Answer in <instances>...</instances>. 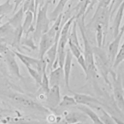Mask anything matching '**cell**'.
<instances>
[{
    "label": "cell",
    "instance_id": "25",
    "mask_svg": "<svg viewBox=\"0 0 124 124\" xmlns=\"http://www.w3.org/2000/svg\"><path fill=\"white\" fill-rule=\"evenodd\" d=\"M14 4L11 3L10 0H6L4 2L0 4V16L4 17L12 12H13Z\"/></svg>",
    "mask_w": 124,
    "mask_h": 124
},
{
    "label": "cell",
    "instance_id": "38",
    "mask_svg": "<svg viewBox=\"0 0 124 124\" xmlns=\"http://www.w3.org/2000/svg\"><path fill=\"white\" fill-rule=\"evenodd\" d=\"M0 41H3V40H2V39H1V38H0Z\"/></svg>",
    "mask_w": 124,
    "mask_h": 124
},
{
    "label": "cell",
    "instance_id": "4",
    "mask_svg": "<svg viewBox=\"0 0 124 124\" xmlns=\"http://www.w3.org/2000/svg\"><path fill=\"white\" fill-rule=\"evenodd\" d=\"M110 20V13L108 7H101L97 6L90 22L88 23L86 26L89 27L93 25L100 24L103 27L105 32L107 33Z\"/></svg>",
    "mask_w": 124,
    "mask_h": 124
},
{
    "label": "cell",
    "instance_id": "39",
    "mask_svg": "<svg viewBox=\"0 0 124 124\" xmlns=\"http://www.w3.org/2000/svg\"><path fill=\"white\" fill-rule=\"evenodd\" d=\"M1 1H2V0H0V2Z\"/></svg>",
    "mask_w": 124,
    "mask_h": 124
},
{
    "label": "cell",
    "instance_id": "28",
    "mask_svg": "<svg viewBox=\"0 0 124 124\" xmlns=\"http://www.w3.org/2000/svg\"><path fill=\"white\" fill-rule=\"evenodd\" d=\"M26 68L29 74L34 80L36 84L38 85L39 86H40V85L41 82L42 75L40 74L36 69L32 67H26Z\"/></svg>",
    "mask_w": 124,
    "mask_h": 124
},
{
    "label": "cell",
    "instance_id": "34",
    "mask_svg": "<svg viewBox=\"0 0 124 124\" xmlns=\"http://www.w3.org/2000/svg\"><path fill=\"white\" fill-rule=\"evenodd\" d=\"M99 0H90V4L88 6V7L86 10V13H85V16H86L90 12V11L93 9V7L96 4V3L98 2Z\"/></svg>",
    "mask_w": 124,
    "mask_h": 124
},
{
    "label": "cell",
    "instance_id": "14",
    "mask_svg": "<svg viewBox=\"0 0 124 124\" xmlns=\"http://www.w3.org/2000/svg\"><path fill=\"white\" fill-rule=\"evenodd\" d=\"M15 29L7 21L0 25V38L3 41H10L11 44L13 40Z\"/></svg>",
    "mask_w": 124,
    "mask_h": 124
},
{
    "label": "cell",
    "instance_id": "10",
    "mask_svg": "<svg viewBox=\"0 0 124 124\" xmlns=\"http://www.w3.org/2000/svg\"><path fill=\"white\" fill-rule=\"evenodd\" d=\"M5 58L10 71L16 77L21 78L22 76L20 72L19 67L16 61V55L14 51L8 48L5 49Z\"/></svg>",
    "mask_w": 124,
    "mask_h": 124
},
{
    "label": "cell",
    "instance_id": "3",
    "mask_svg": "<svg viewBox=\"0 0 124 124\" xmlns=\"http://www.w3.org/2000/svg\"><path fill=\"white\" fill-rule=\"evenodd\" d=\"M113 78L112 83L114 99L119 108L124 111V90L121 75H116L112 70L110 72Z\"/></svg>",
    "mask_w": 124,
    "mask_h": 124
},
{
    "label": "cell",
    "instance_id": "26",
    "mask_svg": "<svg viewBox=\"0 0 124 124\" xmlns=\"http://www.w3.org/2000/svg\"><path fill=\"white\" fill-rule=\"evenodd\" d=\"M77 104L73 96L68 95H64L59 104L58 107L64 108L77 105Z\"/></svg>",
    "mask_w": 124,
    "mask_h": 124
},
{
    "label": "cell",
    "instance_id": "2",
    "mask_svg": "<svg viewBox=\"0 0 124 124\" xmlns=\"http://www.w3.org/2000/svg\"><path fill=\"white\" fill-rule=\"evenodd\" d=\"M49 2V0H46L37 10L33 31V37L35 40H39L41 35L46 33L49 28V25L51 21L47 15Z\"/></svg>",
    "mask_w": 124,
    "mask_h": 124
},
{
    "label": "cell",
    "instance_id": "1",
    "mask_svg": "<svg viewBox=\"0 0 124 124\" xmlns=\"http://www.w3.org/2000/svg\"><path fill=\"white\" fill-rule=\"evenodd\" d=\"M85 16H82L75 20L77 21V25L80 30L84 46L83 55L87 65L89 76L90 74L94 75L97 70L95 65L93 48L90 44L86 32V26L85 24Z\"/></svg>",
    "mask_w": 124,
    "mask_h": 124
},
{
    "label": "cell",
    "instance_id": "5",
    "mask_svg": "<svg viewBox=\"0 0 124 124\" xmlns=\"http://www.w3.org/2000/svg\"><path fill=\"white\" fill-rule=\"evenodd\" d=\"M11 98L15 103L24 108L43 111H48L45 107H42L33 99L25 95L16 93L13 94Z\"/></svg>",
    "mask_w": 124,
    "mask_h": 124
},
{
    "label": "cell",
    "instance_id": "20",
    "mask_svg": "<svg viewBox=\"0 0 124 124\" xmlns=\"http://www.w3.org/2000/svg\"><path fill=\"white\" fill-rule=\"evenodd\" d=\"M69 0H59L54 9L48 16L50 21H54L58 16L62 14L64 8Z\"/></svg>",
    "mask_w": 124,
    "mask_h": 124
},
{
    "label": "cell",
    "instance_id": "12",
    "mask_svg": "<svg viewBox=\"0 0 124 124\" xmlns=\"http://www.w3.org/2000/svg\"><path fill=\"white\" fill-rule=\"evenodd\" d=\"M25 16L23 20L22 28L23 33L25 34V37L29 36L31 32H33L34 31V15L32 12L27 11L25 13Z\"/></svg>",
    "mask_w": 124,
    "mask_h": 124
},
{
    "label": "cell",
    "instance_id": "29",
    "mask_svg": "<svg viewBox=\"0 0 124 124\" xmlns=\"http://www.w3.org/2000/svg\"><path fill=\"white\" fill-rule=\"evenodd\" d=\"M67 44L68 45L69 49L70 52L72 54L73 56L76 59H77L82 54V53L83 52L82 50L79 48L77 46L68 40Z\"/></svg>",
    "mask_w": 124,
    "mask_h": 124
},
{
    "label": "cell",
    "instance_id": "6",
    "mask_svg": "<svg viewBox=\"0 0 124 124\" xmlns=\"http://www.w3.org/2000/svg\"><path fill=\"white\" fill-rule=\"evenodd\" d=\"M61 99L60 85L51 87L46 94V103L47 106L51 109L57 108Z\"/></svg>",
    "mask_w": 124,
    "mask_h": 124
},
{
    "label": "cell",
    "instance_id": "36",
    "mask_svg": "<svg viewBox=\"0 0 124 124\" xmlns=\"http://www.w3.org/2000/svg\"><path fill=\"white\" fill-rule=\"evenodd\" d=\"M111 117L112 119H113L114 121L115 122L116 124H124V122L123 121H121L120 120H119L118 118H116V117L113 116L111 115Z\"/></svg>",
    "mask_w": 124,
    "mask_h": 124
},
{
    "label": "cell",
    "instance_id": "15",
    "mask_svg": "<svg viewBox=\"0 0 124 124\" xmlns=\"http://www.w3.org/2000/svg\"><path fill=\"white\" fill-rule=\"evenodd\" d=\"M13 14V16L8 19V22L15 29L22 27L25 15L22 6L20 7Z\"/></svg>",
    "mask_w": 124,
    "mask_h": 124
},
{
    "label": "cell",
    "instance_id": "16",
    "mask_svg": "<svg viewBox=\"0 0 124 124\" xmlns=\"http://www.w3.org/2000/svg\"><path fill=\"white\" fill-rule=\"evenodd\" d=\"M16 56L20 61L26 67H31L36 69L39 62L40 59L26 55L19 52L13 50Z\"/></svg>",
    "mask_w": 124,
    "mask_h": 124
},
{
    "label": "cell",
    "instance_id": "11",
    "mask_svg": "<svg viewBox=\"0 0 124 124\" xmlns=\"http://www.w3.org/2000/svg\"><path fill=\"white\" fill-rule=\"evenodd\" d=\"M73 97L77 105L92 106L93 105H102L101 103L96 98L86 94L73 93Z\"/></svg>",
    "mask_w": 124,
    "mask_h": 124
},
{
    "label": "cell",
    "instance_id": "30",
    "mask_svg": "<svg viewBox=\"0 0 124 124\" xmlns=\"http://www.w3.org/2000/svg\"><path fill=\"white\" fill-rule=\"evenodd\" d=\"M124 2V0H112L108 6V8L110 13V18L113 16L114 15L120 7V6Z\"/></svg>",
    "mask_w": 124,
    "mask_h": 124
},
{
    "label": "cell",
    "instance_id": "7",
    "mask_svg": "<svg viewBox=\"0 0 124 124\" xmlns=\"http://www.w3.org/2000/svg\"><path fill=\"white\" fill-rule=\"evenodd\" d=\"M73 56L69 48L66 50V55L62 67L63 76L65 83V87L68 90H70V77L72 65Z\"/></svg>",
    "mask_w": 124,
    "mask_h": 124
},
{
    "label": "cell",
    "instance_id": "19",
    "mask_svg": "<svg viewBox=\"0 0 124 124\" xmlns=\"http://www.w3.org/2000/svg\"><path fill=\"white\" fill-rule=\"evenodd\" d=\"M95 31V40L97 47L102 48L105 43L107 33L105 32L103 27L100 24L94 25Z\"/></svg>",
    "mask_w": 124,
    "mask_h": 124
},
{
    "label": "cell",
    "instance_id": "32",
    "mask_svg": "<svg viewBox=\"0 0 124 124\" xmlns=\"http://www.w3.org/2000/svg\"><path fill=\"white\" fill-rule=\"evenodd\" d=\"M45 0H34L35 2V15H34V22L35 20V18L36 16L37 11L38 8L41 6H42L45 2ZM35 24V23H34Z\"/></svg>",
    "mask_w": 124,
    "mask_h": 124
},
{
    "label": "cell",
    "instance_id": "24",
    "mask_svg": "<svg viewBox=\"0 0 124 124\" xmlns=\"http://www.w3.org/2000/svg\"><path fill=\"white\" fill-rule=\"evenodd\" d=\"M98 110L100 112V115H98L103 124H116L110 115L104 108L99 107L97 108Z\"/></svg>",
    "mask_w": 124,
    "mask_h": 124
},
{
    "label": "cell",
    "instance_id": "21",
    "mask_svg": "<svg viewBox=\"0 0 124 124\" xmlns=\"http://www.w3.org/2000/svg\"><path fill=\"white\" fill-rule=\"evenodd\" d=\"M90 0H79L77 5L75 7L74 9L76 11L75 19L81 17L83 16H85V13L90 4Z\"/></svg>",
    "mask_w": 124,
    "mask_h": 124
},
{
    "label": "cell",
    "instance_id": "35",
    "mask_svg": "<svg viewBox=\"0 0 124 124\" xmlns=\"http://www.w3.org/2000/svg\"><path fill=\"white\" fill-rule=\"evenodd\" d=\"M25 0H14V10L13 14L14 13L18 8L19 7H21L22 5Z\"/></svg>",
    "mask_w": 124,
    "mask_h": 124
},
{
    "label": "cell",
    "instance_id": "40",
    "mask_svg": "<svg viewBox=\"0 0 124 124\" xmlns=\"http://www.w3.org/2000/svg\"><path fill=\"white\" fill-rule=\"evenodd\" d=\"M79 124V123H77V124Z\"/></svg>",
    "mask_w": 124,
    "mask_h": 124
},
{
    "label": "cell",
    "instance_id": "37",
    "mask_svg": "<svg viewBox=\"0 0 124 124\" xmlns=\"http://www.w3.org/2000/svg\"><path fill=\"white\" fill-rule=\"evenodd\" d=\"M3 17H4L3 16H0V25L2 24V19H3Z\"/></svg>",
    "mask_w": 124,
    "mask_h": 124
},
{
    "label": "cell",
    "instance_id": "22",
    "mask_svg": "<svg viewBox=\"0 0 124 124\" xmlns=\"http://www.w3.org/2000/svg\"><path fill=\"white\" fill-rule=\"evenodd\" d=\"M77 23L76 20L75 19L73 22L72 24V25L70 28V30L69 31V33L68 35V40L74 44L76 46H77L79 48L82 49L79 40L78 39V33H77Z\"/></svg>",
    "mask_w": 124,
    "mask_h": 124
},
{
    "label": "cell",
    "instance_id": "23",
    "mask_svg": "<svg viewBox=\"0 0 124 124\" xmlns=\"http://www.w3.org/2000/svg\"><path fill=\"white\" fill-rule=\"evenodd\" d=\"M124 46L122 44L120 46L119 50L115 55L113 62L111 64V68L112 69H116L119 65L124 62Z\"/></svg>",
    "mask_w": 124,
    "mask_h": 124
},
{
    "label": "cell",
    "instance_id": "8",
    "mask_svg": "<svg viewBox=\"0 0 124 124\" xmlns=\"http://www.w3.org/2000/svg\"><path fill=\"white\" fill-rule=\"evenodd\" d=\"M39 41L38 59L42 60L43 59L46 51L55 42V39L50 36L46 32L41 35Z\"/></svg>",
    "mask_w": 124,
    "mask_h": 124
},
{
    "label": "cell",
    "instance_id": "27",
    "mask_svg": "<svg viewBox=\"0 0 124 124\" xmlns=\"http://www.w3.org/2000/svg\"><path fill=\"white\" fill-rule=\"evenodd\" d=\"M40 87H41V89L42 90L43 92L46 95V93L48 92L50 88L49 86L48 77L47 75L46 71L44 72L42 74V79Z\"/></svg>",
    "mask_w": 124,
    "mask_h": 124
},
{
    "label": "cell",
    "instance_id": "13",
    "mask_svg": "<svg viewBox=\"0 0 124 124\" xmlns=\"http://www.w3.org/2000/svg\"><path fill=\"white\" fill-rule=\"evenodd\" d=\"M124 10V3L123 2L119 7L116 13L113 21L112 29L113 31V37L116 36L121 30V24L123 19Z\"/></svg>",
    "mask_w": 124,
    "mask_h": 124
},
{
    "label": "cell",
    "instance_id": "33",
    "mask_svg": "<svg viewBox=\"0 0 124 124\" xmlns=\"http://www.w3.org/2000/svg\"><path fill=\"white\" fill-rule=\"evenodd\" d=\"M112 0H99L97 6L101 7H108Z\"/></svg>",
    "mask_w": 124,
    "mask_h": 124
},
{
    "label": "cell",
    "instance_id": "31",
    "mask_svg": "<svg viewBox=\"0 0 124 124\" xmlns=\"http://www.w3.org/2000/svg\"><path fill=\"white\" fill-rule=\"evenodd\" d=\"M77 59V62L79 65V66L81 67L82 69L83 70L85 75L86 76V78L87 79L89 77V74H88V71L87 67V65L84 58V56L83 54H82L79 57H78Z\"/></svg>",
    "mask_w": 124,
    "mask_h": 124
},
{
    "label": "cell",
    "instance_id": "18",
    "mask_svg": "<svg viewBox=\"0 0 124 124\" xmlns=\"http://www.w3.org/2000/svg\"><path fill=\"white\" fill-rule=\"evenodd\" d=\"M62 74V68L60 66L53 69L50 71L49 75L48 76L50 87L53 86L60 85Z\"/></svg>",
    "mask_w": 124,
    "mask_h": 124
},
{
    "label": "cell",
    "instance_id": "9",
    "mask_svg": "<svg viewBox=\"0 0 124 124\" xmlns=\"http://www.w3.org/2000/svg\"><path fill=\"white\" fill-rule=\"evenodd\" d=\"M124 32V26H122L121 28L120 31L118 34L113 37V40L110 43L108 46V58L109 59L111 65L114 60V58L116 55L118 51L120 46V43L123 37Z\"/></svg>",
    "mask_w": 124,
    "mask_h": 124
},
{
    "label": "cell",
    "instance_id": "17",
    "mask_svg": "<svg viewBox=\"0 0 124 124\" xmlns=\"http://www.w3.org/2000/svg\"><path fill=\"white\" fill-rule=\"evenodd\" d=\"M77 108L87 115L91 119L93 124H103L98 115H97V113H95L90 107L85 105H79Z\"/></svg>",
    "mask_w": 124,
    "mask_h": 124
}]
</instances>
